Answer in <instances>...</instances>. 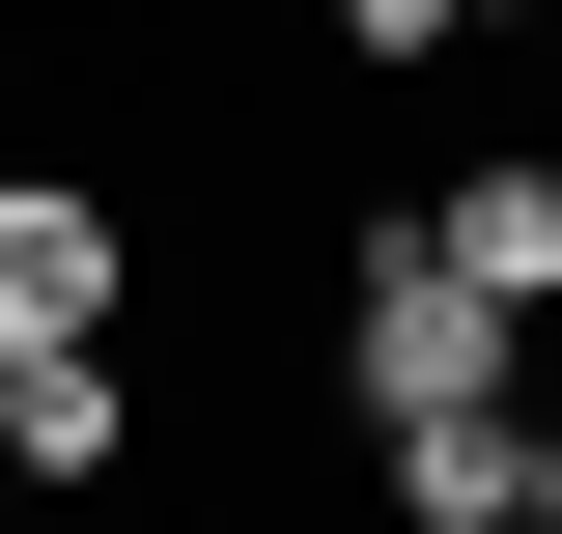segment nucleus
Returning <instances> with one entry per match:
<instances>
[{
	"instance_id": "obj_6",
	"label": "nucleus",
	"mask_w": 562,
	"mask_h": 534,
	"mask_svg": "<svg viewBox=\"0 0 562 534\" xmlns=\"http://www.w3.org/2000/svg\"><path fill=\"white\" fill-rule=\"evenodd\" d=\"M535 534H562V422H535Z\"/></svg>"
},
{
	"instance_id": "obj_4",
	"label": "nucleus",
	"mask_w": 562,
	"mask_h": 534,
	"mask_svg": "<svg viewBox=\"0 0 562 534\" xmlns=\"http://www.w3.org/2000/svg\"><path fill=\"white\" fill-rule=\"evenodd\" d=\"M422 225H450V254H479L506 310H562V169H450V198H422Z\"/></svg>"
},
{
	"instance_id": "obj_2",
	"label": "nucleus",
	"mask_w": 562,
	"mask_h": 534,
	"mask_svg": "<svg viewBox=\"0 0 562 534\" xmlns=\"http://www.w3.org/2000/svg\"><path fill=\"white\" fill-rule=\"evenodd\" d=\"M0 337H113V225L57 169H0Z\"/></svg>"
},
{
	"instance_id": "obj_5",
	"label": "nucleus",
	"mask_w": 562,
	"mask_h": 534,
	"mask_svg": "<svg viewBox=\"0 0 562 534\" xmlns=\"http://www.w3.org/2000/svg\"><path fill=\"white\" fill-rule=\"evenodd\" d=\"M0 478H113V366H85V337H29V422H0Z\"/></svg>"
},
{
	"instance_id": "obj_3",
	"label": "nucleus",
	"mask_w": 562,
	"mask_h": 534,
	"mask_svg": "<svg viewBox=\"0 0 562 534\" xmlns=\"http://www.w3.org/2000/svg\"><path fill=\"white\" fill-rule=\"evenodd\" d=\"M394 507H422V534H506V507H535V394H479V422H394Z\"/></svg>"
},
{
	"instance_id": "obj_7",
	"label": "nucleus",
	"mask_w": 562,
	"mask_h": 534,
	"mask_svg": "<svg viewBox=\"0 0 562 534\" xmlns=\"http://www.w3.org/2000/svg\"><path fill=\"white\" fill-rule=\"evenodd\" d=\"M0 422H29V337H0Z\"/></svg>"
},
{
	"instance_id": "obj_1",
	"label": "nucleus",
	"mask_w": 562,
	"mask_h": 534,
	"mask_svg": "<svg viewBox=\"0 0 562 534\" xmlns=\"http://www.w3.org/2000/svg\"><path fill=\"white\" fill-rule=\"evenodd\" d=\"M338 366H366V422H479L506 366H535V310H506L450 225H394V254H366V337H338Z\"/></svg>"
}]
</instances>
